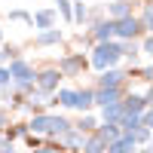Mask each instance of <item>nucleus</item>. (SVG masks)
<instances>
[{
	"label": "nucleus",
	"instance_id": "obj_12",
	"mask_svg": "<svg viewBox=\"0 0 153 153\" xmlns=\"http://www.w3.org/2000/svg\"><path fill=\"white\" fill-rule=\"evenodd\" d=\"M129 92V89H95V107H107V104H120L123 95Z\"/></svg>",
	"mask_w": 153,
	"mask_h": 153
},
{
	"label": "nucleus",
	"instance_id": "obj_2",
	"mask_svg": "<svg viewBox=\"0 0 153 153\" xmlns=\"http://www.w3.org/2000/svg\"><path fill=\"white\" fill-rule=\"evenodd\" d=\"M61 80H65V76L58 74V68H55V65H46V68H37V74H34V86L40 89L43 95H52L55 89L61 86Z\"/></svg>",
	"mask_w": 153,
	"mask_h": 153
},
{
	"label": "nucleus",
	"instance_id": "obj_24",
	"mask_svg": "<svg viewBox=\"0 0 153 153\" xmlns=\"http://www.w3.org/2000/svg\"><path fill=\"white\" fill-rule=\"evenodd\" d=\"M71 6H74V0H55V6H52V9H55L58 16L71 25Z\"/></svg>",
	"mask_w": 153,
	"mask_h": 153
},
{
	"label": "nucleus",
	"instance_id": "obj_35",
	"mask_svg": "<svg viewBox=\"0 0 153 153\" xmlns=\"http://www.w3.org/2000/svg\"><path fill=\"white\" fill-rule=\"evenodd\" d=\"M25 153H31V150H25Z\"/></svg>",
	"mask_w": 153,
	"mask_h": 153
},
{
	"label": "nucleus",
	"instance_id": "obj_31",
	"mask_svg": "<svg viewBox=\"0 0 153 153\" xmlns=\"http://www.w3.org/2000/svg\"><path fill=\"white\" fill-rule=\"evenodd\" d=\"M12 86V76H9V71L6 68H0V89H9Z\"/></svg>",
	"mask_w": 153,
	"mask_h": 153
},
{
	"label": "nucleus",
	"instance_id": "obj_34",
	"mask_svg": "<svg viewBox=\"0 0 153 153\" xmlns=\"http://www.w3.org/2000/svg\"><path fill=\"white\" fill-rule=\"evenodd\" d=\"M0 138H3V132H0Z\"/></svg>",
	"mask_w": 153,
	"mask_h": 153
},
{
	"label": "nucleus",
	"instance_id": "obj_1",
	"mask_svg": "<svg viewBox=\"0 0 153 153\" xmlns=\"http://www.w3.org/2000/svg\"><path fill=\"white\" fill-rule=\"evenodd\" d=\"M120 58H123L120 40H107V43H95L92 46V52H89V65L101 74V71H107V68H117Z\"/></svg>",
	"mask_w": 153,
	"mask_h": 153
},
{
	"label": "nucleus",
	"instance_id": "obj_13",
	"mask_svg": "<svg viewBox=\"0 0 153 153\" xmlns=\"http://www.w3.org/2000/svg\"><path fill=\"white\" fill-rule=\"evenodd\" d=\"M135 6H138V3H132V0H113V3H107L104 9H107V19H110V22H120V19H126V16H132Z\"/></svg>",
	"mask_w": 153,
	"mask_h": 153
},
{
	"label": "nucleus",
	"instance_id": "obj_17",
	"mask_svg": "<svg viewBox=\"0 0 153 153\" xmlns=\"http://www.w3.org/2000/svg\"><path fill=\"white\" fill-rule=\"evenodd\" d=\"M104 150H107V141H104L98 132H89V135L83 138V150H80V153H104Z\"/></svg>",
	"mask_w": 153,
	"mask_h": 153
},
{
	"label": "nucleus",
	"instance_id": "obj_5",
	"mask_svg": "<svg viewBox=\"0 0 153 153\" xmlns=\"http://www.w3.org/2000/svg\"><path fill=\"white\" fill-rule=\"evenodd\" d=\"M141 34L144 31H141V25H138L135 12L126 16V19H120V22H113V40H138Z\"/></svg>",
	"mask_w": 153,
	"mask_h": 153
},
{
	"label": "nucleus",
	"instance_id": "obj_32",
	"mask_svg": "<svg viewBox=\"0 0 153 153\" xmlns=\"http://www.w3.org/2000/svg\"><path fill=\"white\" fill-rule=\"evenodd\" d=\"M3 43H6V40H3V31H0V46H3Z\"/></svg>",
	"mask_w": 153,
	"mask_h": 153
},
{
	"label": "nucleus",
	"instance_id": "obj_21",
	"mask_svg": "<svg viewBox=\"0 0 153 153\" xmlns=\"http://www.w3.org/2000/svg\"><path fill=\"white\" fill-rule=\"evenodd\" d=\"M95 132H98L101 138H104V141H107V144H110V141H117V138L123 135L117 123H98V129H95Z\"/></svg>",
	"mask_w": 153,
	"mask_h": 153
},
{
	"label": "nucleus",
	"instance_id": "obj_33",
	"mask_svg": "<svg viewBox=\"0 0 153 153\" xmlns=\"http://www.w3.org/2000/svg\"><path fill=\"white\" fill-rule=\"evenodd\" d=\"M0 107H3V101H0Z\"/></svg>",
	"mask_w": 153,
	"mask_h": 153
},
{
	"label": "nucleus",
	"instance_id": "obj_20",
	"mask_svg": "<svg viewBox=\"0 0 153 153\" xmlns=\"http://www.w3.org/2000/svg\"><path fill=\"white\" fill-rule=\"evenodd\" d=\"M98 117H101V123H120V117H123V104L98 107Z\"/></svg>",
	"mask_w": 153,
	"mask_h": 153
},
{
	"label": "nucleus",
	"instance_id": "obj_30",
	"mask_svg": "<svg viewBox=\"0 0 153 153\" xmlns=\"http://www.w3.org/2000/svg\"><path fill=\"white\" fill-rule=\"evenodd\" d=\"M101 16H104V6H92V9H89V25L101 22Z\"/></svg>",
	"mask_w": 153,
	"mask_h": 153
},
{
	"label": "nucleus",
	"instance_id": "obj_7",
	"mask_svg": "<svg viewBox=\"0 0 153 153\" xmlns=\"http://www.w3.org/2000/svg\"><path fill=\"white\" fill-rule=\"evenodd\" d=\"M83 138H86V135L76 129V126H71L68 132H61V135L55 138V144L65 150V153H80V150H83Z\"/></svg>",
	"mask_w": 153,
	"mask_h": 153
},
{
	"label": "nucleus",
	"instance_id": "obj_26",
	"mask_svg": "<svg viewBox=\"0 0 153 153\" xmlns=\"http://www.w3.org/2000/svg\"><path fill=\"white\" fill-rule=\"evenodd\" d=\"M138 40H141V55L150 58V52H153V34H141Z\"/></svg>",
	"mask_w": 153,
	"mask_h": 153
},
{
	"label": "nucleus",
	"instance_id": "obj_29",
	"mask_svg": "<svg viewBox=\"0 0 153 153\" xmlns=\"http://www.w3.org/2000/svg\"><path fill=\"white\" fill-rule=\"evenodd\" d=\"M9 126H12V113H9L6 107H0V132H6Z\"/></svg>",
	"mask_w": 153,
	"mask_h": 153
},
{
	"label": "nucleus",
	"instance_id": "obj_3",
	"mask_svg": "<svg viewBox=\"0 0 153 153\" xmlns=\"http://www.w3.org/2000/svg\"><path fill=\"white\" fill-rule=\"evenodd\" d=\"M58 74L61 76H83V71L89 68V58L83 55V52H65L58 58Z\"/></svg>",
	"mask_w": 153,
	"mask_h": 153
},
{
	"label": "nucleus",
	"instance_id": "obj_28",
	"mask_svg": "<svg viewBox=\"0 0 153 153\" xmlns=\"http://www.w3.org/2000/svg\"><path fill=\"white\" fill-rule=\"evenodd\" d=\"M9 22H25V25H31V12H25V9H9Z\"/></svg>",
	"mask_w": 153,
	"mask_h": 153
},
{
	"label": "nucleus",
	"instance_id": "obj_22",
	"mask_svg": "<svg viewBox=\"0 0 153 153\" xmlns=\"http://www.w3.org/2000/svg\"><path fill=\"white\" fill-rule=\"evenodd\" d=\"M74 126H76L83 135H89V132H95V129H98V117H95V113H80V120H76Z\"/></svg>",
	"mask_w": 153,
	"mask_h": 153
},
{
	"label": "nucleus",
	"instance_id": "obj_8",
	"mask_svg": "<svg viewBox=\"0 0 153 153\" xmlns=\"http://www.w3.org/2000/svg\"><path fill=\"white\" fill-rule=\"evenodd\" d=\"M120 104H123V113H141L144 107H150V92L138 95V92H132V89H129V92L123 95Z\"/></svg>",
	"mask_w": 153,
	"mask_h": 153
},
{
	"label": "nucleus",
	"instance_id": "obj_23",
	"mask_svg": "<svg viewBox=\"0 0 153 153\" xmlns=\"http://www.w3.org/2000/svg\"><path fill=\"white\" fill-rule=\"evenodd\" d=\"M25 135H28V123H12V129L3 132L6 141H16V138H25Z\"/></svg>",
	"mask_w": 153,
	"mask_h": 153
},
{
	"label": "nucleus",
	"instance_id": "obj_10",
	"mask_svg": "<svg viewBox=\"0 0 153 153\" xmlns=\"http://www.w3.org/2000/svg\"><path fill=\"white\" fill-rule=\"evenodd\" d=\"M55 25H58V12H55L52 6H46V9H37L34 16H31V28H37V31L55 28Z\"/></svg>",
	"mask_w": 153,
	"mask_h": 153
},
{
	"label": "nucleus",
	"instance_id": "obj_19",
	"mask_svg": "<svg viewBox=\"0 0 153 153\" xmlns=\"http://www.w3.org/2000/svg\"><path fill=\"white\" fill-rule=\"evenodd\" d=\"M135 150H138V144L132 141V138H129V135H120L117 141H110V144H107L104 153H135Z\"/></svg>",
	"mask_w": 153,
	"mask_h": 153
},
{
	"label": "nucleus",
	"instance_id": "obj_18",
	"mask_svg": "<svg viewBox=\"0 0 153 153\" xmlns=\"http://www.w3.org/2000/svg\"><path fill=\"white\" fill-rule=\"evenodd\" d=\"M71 25H80V28L89 25V6H86V0H74V6H71Z\"/></svg>",
	"mask_w": 153,
	"mask_h": 153
},
{
	"label": "nucleus",
	"instance_id": "obj_9",
	"mask_svg": "<svg viewBox=\"0 0 153 153\" xmlns=\"http://www.w3.org/2000/svg\"><path fill=\"white\" fill-rule=\"evenodd\" d=\"M86 34L92 37V46H95V43H107V40H113V22H110V19L92 22V25H89V31H86Z\"/></svg>",
	"mask_w": 153,
	"mask_h": 153
},
{
	"label": "nucleus",
	"instance_id": "obj_4",
	"mask_svg": "<svg viewBox=\"0 0 153 153\" xmlns=\"http://www.w3.org/2000/svg\"><path fill=\"white\" fill-rule=\"evenodd\" d=\"M95 89H129V71H120V68H107L98 74Z\"/></svg>",
	"mask_w": 153,
	"mask_h": 153
},
{
	"label": "nucleus",
	"instance_id": "obj_27",
	"mask_svg": "<svg viewBox=\"0 0 153 153\" xmlns=\"http://www.w3.org/2000/svg\"><path fill=\"white\" fill-rule=\"evenodd\" d=\"M31 153H65V150H61L55 141H46V144H40V147H34Z\"/></svg>",
	"mask_w": 153,
	"mask_h": 153
},
{
	"label": "nucleus",
	"instance_id": "obj_11",
	"mask_svg": "<svg viewBox=\"0 0 153 153\" xmlns=\"http://www.w3.org/2000/svg\"><path fill=\"white\" fill-rule=\"evenodd\" d=\"M61 40H65V31L58 28H46V31H37V37H34V46L37 49H46V46H58Z\"/></svg>",
	"mask_w": 153,
	"mask_h": 153
},
{
	"label": "nucleus",
	"instance_id": "obj_25",
	"mask_svg": "<svg viewBox=\"0 0 153 153\" xmlns=\"http://www.w3.org/2000/svg\"><path fill=\"white\" fill-rule=\"evenodd\" d=\"M129 138H132L135 144H144V147H147V144H150V129H144V126H138V129H135V132H132Z\"/></svg>",
	"mask_w": 153,
	"mask_h": 153
},
{
	"label": "nucleus",
	"instance_id": "obj_16",
	"mask_svg": "<svg viewBox=\"0 0 153 153\" xmlns=\"http://www.w3.org/2000/svg\"><path fill=\"white\" fill-rule=\"evenodd\" d=\"M46 132H49V113H31V120H28V135L46 138Z\"/></svg>",
	"mask_w": 153,
	"mask_h": 153
},
{
	"label": "nucleus",
	"instance_id": "obj_14",
	"mask_svg": "<svg viewBox=\"0 0 153 153\" xmlns=\"http://www.w3.org/2000/svg\"><path fill=\"white\" fill-rule=\"evenodd\" d=\"M95 89L92 86H80L76 89V104H74V110H80V113H92L95 110Z\"/></svg>",
	"mask_w": 153,
	"mask_h": 153
},
{
	"label": "nucleus",
	"instance_id": "obj_15",
	"mask_svg": "<svg viewBox=\"0 0 153 153\" xmlns=\"http://www.w3.org/2000/svg\"><path fill=\"white\" fill-rule=\"evenodd\" d=\"M71 120L68 117H61V113H49V132H46V138H49V141H55V138L61 135V132H68L71 129Z\"/></svg>",
	"mask_w": 153,
	"mask_h": 153
},
{
	"label": "nucleus",
	"instance_id": "obj_6",
	"mask_svg": "<svg viewBox=\"0 0 153 153\" xmlns=\"http://www.w3.org/2000/svg\"><path fill=\"white\" fill-rule=\"evenodd\" d=\"M6 71H9V76H12V83H34V74H37V68L31 65L28 58H12L9 65H6Z\"/></svg>",
	"mask_w": 153,
	"mask_h": 153
}]
</instances>
